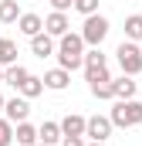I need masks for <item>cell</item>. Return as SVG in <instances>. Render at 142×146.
<instances>
[{
  "mask_svg": "<svg viewBox=\"0 0 142 146\" xmlns=\"http://www.w3.org/2000/svg\"><path fill=\"white\" fill-rule=\"evenodd\" d=\"M54 54H58V68H64V72L81 68V58H85V41H81V34H71V31L61 34Z\"/></svg>",
  "mask_w": 142,
  "mask_h": 146,
  "instance_id": "6da1fadb",
  "label": "cell"
},
{
  "mask_svg": "<svg viewBox=\"0 0 142 146\" xmlns=\"http://www.w3.org/2000/svg\"><path fill=\"white\" fill-rule=\"evenodd\" d=\"M112 126L118 129H132V126H142V102L135 99H115V109H112Z\"/></svg>",
  "mask_w": 142,
  "mask_h": 146,
  "instance_id": "7a4b0ae2",
  "label": "cell"
},
{
  "mask_svg": "<svg viewBox=\"0 0 142 146\" xmlns=\"http://www.w3.org/2000/svg\"><path fill=\"white\" fill-rule=\"evenodd\" d=\"M115 58H118V68H122V75H135L142 72V48L135 44V41H122L118 44V51H115Z\"/></svg>",
  "mask_w": 142,
  "mask_h": 146,
  "instance_id": "3957f363",
  "label": "cell"
},
{
  "mask_svg": "<svg viewBox=\"0 0 142 146\" xmlns=\"http://www.w3.org/2000/svg\"><path fill=\"white\" fill-rule=\"evenodd\" d=\"M108 31H112L108 17H102V14H88V17H85V24H81V41H85V44H91V48H98V44L108 37Z\"/></svg>",
  "mask_w": 142,
  "mask_h": 146,
  "instance_id": "277c9868",
  "label": "cell"
},
{
  "mask_svg": "<svg viewBox=\"0 0 142 146\" xmlns=\"http://www.w3.org/2000/svg\"><path fill=\"white\" fill-rule=\"evenodd\" d=\"M112 119L108 115H91V119H85V136H91L95 143H105L108 136H112Z\"/></svg>",
  "mask_w": 142,
  "mask_h": 146,
  "instance_id": "5b68a950",
  "label": "cell"
},
{
  "mask_svg": "<svg viewBox=\"0 0 142 146\" xmlns=\"http://www.w3.org/2000/svg\"><path fill=\"white\" fill-rule=\"evenodd\" d=\"M27 115H31V102H27L24 95H14V99L3 102V119H7V122L17 126V122H24Z\"/></svg>",
  "mask_w": 142,
  "mask_h": 146,
  "instance_id": "8992f818",
  "label": "cell"
},
{
  "mask_svg": "<svg viewBox=\"0 0 142 146\" xmlns=\"http://www.w3.org/2000/svg\"><path fill=\"white\" fill-rule=\"evenodd\" d=\"M68 27H71V21H68V14H61V10H51L44 17V34H51V37L68 34Z\"/></svg>",
  "mask_w": 142,
  "mask_h": 146,
  "instance_id": "52a82bcc",
  "label": "cell"
},
{
  "mask_svg": "<svg viewBox=\"0 0 142 146\" xmlns=\"http://www.w3.org/2000/svg\"><path fill=\"white\" fill-rule=\"evenodd\" d=\"M17 31L24 37L41 34V31H44V17H41V14H20V17H17Z\"/></svg>",
  "mask_w": 142,
  "mask_h": 146,
  "instance_id": "ba28073f",
  "label": "cell"
},
{
  "mask_svg": "<svg viewBox=\"0 0 142 146\" xmlns=\"http://www.w3.org/2000/svg\"><path fill=\"white\" fill-rule=\"evenodd\" d=\"M44 88H51V92H61V88H68L71 82V72H64V68H51V72H44Z\"/></svg>",
  "mask_w": 142,
  "mask_h": 146,
  "instance_id": "9c48e42d",
  "label": "cell"
},
{
  "mask_svg": "<svg viewBox=\"0 0 142 146\" xmlns=\"http://www.w3.org/2000/svg\"><path fill=\"white\" fill-rule=\"evenodd\" d=\"M139 85L132 82V75H122V78H112V95L115 99H135Z\"/></svg>",
  "mask_w": 142,
  "mask_h": 146,
  "instance_id": "30bf717a",
  "label": "cell"
},
{
  "mask_svg": "<svg viewBox=\"0 0 142 146\" xmlns=\"http://www.w3.org/2000/svg\"><path fill=\"white\" fill-rule=\"evenodd\" d=\"M58 126H61V136H85V115L78 112H68Z\"/></svg>",
  "mask_w": 142,
  "mask_h": 146,
  "instance_id": "8fae6325",
  "label": "cell"
},
{
  "mask_svg": "<svg viewBox=\"0 0 142 146\" xmlns=\"http://www.w3.org/2000/svg\"><path fill=\"white\" fill-rule=\"evenodd\" d=\"M54 48H58V44H54V37L44 34V31L31 37V51H34L37 58H51V54H54Z\"/></svg>",
  "mask_w": 142,
  "mask_h": 146,
  "instance_id": "7c38bea8",
  "label": "cell"
},
{
  "mask_svg": "<svg viewBox=\"0 0 142 146\" xmlns=\"http://www.w3.org/2000/svg\"><path fill=\"white\" fill-rule=\"evenodd\" d=\"M37 143H44V146H54V143H61V126L58 122H41L37 126Z\"/></svg>",
  "mask_w": 142,
  "mask_h": 146,
  "instance_id": "4fadbf2b",
  "label": "cell"
},
{
  "mask_svg": "<svg viewBox=\"0 0 142 146\" xmlns=\"http://www.w3.org/2000/svg\"><path fill=\"white\" fill-rule=\"evenodd\" d=\"M14 139H17L20 146H34V143H37V129L24 119V122H17V126H14Z\"/></svg>",
  "mask_w": 142,
  "mask_h": 146,
  "instance_id": "5bb4252c",
  "label": "cell"
},
{
  "mask_svg": "<svg viewBox=\"0 0 142 146\" xmlns=\"http://www.w3.org/2000/svg\"><path fill=\"white\" fill-rule=\"evenodd\" d=\"M17 92H20V95H24V99L31 102V99H37V95L44 92V82H41L37 75H27V78L20 82V88H17Z\"/></svg>",
  "mask_w": 142,
  "mask_h": 146,
  "instance_id": "9a60e30c",
  "label": "cell"
},
{
  "mask_svg": "<svg viewBox=\"0 0 142 146\" xmlns=\"http://www.w3.org/2000/svg\"><path fill=\"white\" fill-rule=\"evenodd\" d=\"M27 75H31V72H27L24 65H17V61H14V65H7V68H3V82H7L10 88H20V82H24Z\"/></svg>",
  "mask_w": 142,
  "mask_h": 146,
  "instance_id": "2e32d148",
  "label": "cell"
},
{
  "mask_svg": "<svg viewBox=\"0 0 142 146\" xmlns=\"http://www.w3.org/2000/svg\"><path fill=\"white\" fill-rule=\"evenodd\" d=\"M81 65H85V75H91V72H98V68H105L108 61H105V54H102L98 48H91V51L81 58Z\"/></svg>",
  "mask_w": 142,
  "mask_h": 146,
  "instance_id": "e0dca14e",
  "label": "cell"
},
{
  "mask_svg": "<svg viewBox=\"0 0 142 146\" xmlns=\"http://www.w3.org/2000/svg\"><path fill=\"white\" fill-rule=\"evenodd\" d=\"M17 17H20L17 0H0V24H17Z\"/></svg>",
  "mask_w": 142,
  "mask_h": 146,
  "instance_id": "ac0fdd59",
  "label": "cell"
},
{
  "mask_svg": "<svg viewBox=\"0 0 142 146\" xmlns=\"http://www.w3.org/2000/svg\"><path fill=\"white\" fill-rule=\"evenodd\" d=\"M14 61H17V44L10 37H0V68H7Z\"/></svg>",
  "mask_w": 142,
  "mask_h": 146,
  "instance_id": "d6986e66",
  "label": "cell"
},
{
  "mask_svg": "<svg viewBox=\"0 0 142 146\" xmlns=\"http://www.w3.org/2000/svg\"><path fill=\"white\" fill-rule=\"evenodd\" d=\"M125 37L129 41H142V14H129L125 17Z\"/></svg>",
  "mask_w": 142,
  "mask_h": 146,
  "instance_id": "ffe728a7",
  "label": "cell"
},
{
  "mask_svg": "<svg viewBox=\"0 0 142 146\" xmlns=\"http://www.w3.org/2000/svg\"><path fill=\"white\" fill-rule=\"evenodd\" d=\"M88 88H91L95 99H115L112 95V82H88Z\"/></svg>",
  "mask_w": 142,
  "mask_h": 146,
  "instance_id": "44dd1931",
  "label": "cell"
},
{
  "mask_svg": "<svg viewBox=\"0 0 142 146\" xmlns=\"http://www.w3.org/2000/svg\"><path fill=\"white\" fill-rule=\"evenodd\" d=\"M71 10H78V14H85V17H88V14H98V0H74Z\"/></svg>",
  "mask_w": 142,
  "mask_h": 146,
  "instance_id": "7402d4cb",
  "label": "cell"
},
{
  "mask_svg": "<svg viewBox=\"0 0 142 146\" xmlns=\"http://www.w3.org/2000/svg\"><path fill=\"white\" fill-rule=\"evenodd\" d=\"M14 143V122L0 119V146H10Z\"/></svg>",
  "mask_w": 142,
  "mask_h": 146,
  "instance_id": "603a6c76",
  "label": "cell"
},
{
  "mask_svg": "<svg viewBox=\"0 0 142 146\" xmlns=\"http://www.w3.org/2000/svg\"><path fill=\"white\" fill-rule=\"evenodd\" d=\"M88 82H112V72H108V65H105V68H98V72H91V75H88Z\"/></svg>",
  "mask_w": 142,
  "mask_h": 146,
  "instance_id": "cb8c5ba5",
  "label": "cell"
},
{
  "mask_svg": "<svg viewBox=\"0 0 142 146\" xmlns=\"http://www.w3.org/2000/svg\"><path fill=\"white\" fill-rule=\"evenodd\" d=\"M51 7H54V10H61V14H68L71 7H74V0H51Z\"/></svg>",
  "mask_w": 142,
  "mask_h": 146,
  "instance_id": "d4e9b609",
  "label": "cell"
},
{
  "mask_svg": "<svg viewBox=\"0 0 142 146\" xmlns=\"http://www.w3.org/2000/svg\"><path fill=\"white\" fill-rule=\"evenodd\" d=\"M61 146H85V136H61Z\"/></svg>",
  "mask_w": 142,
  "mask_h": 146,
  "instance_id": "484cf974",
  "label": "cell"
},
{
  "mask_svg": "<svg viewBox=\"0 0 142 146\" xmlns=\"http://www.w3.org/2000/svg\"><path fill=\"white\" fill-rule=\"evenodd\" d=\"M85 146H105V143H95V139H91V143H85Z\"/></svg>",
  "mask_w": 142,
  "mask_h": 146,
  "instance_id": "4316f807",
  "label": "cell"
},
{
  "mask_svg": "<svg viewBox=\"0 0 142 146\" xmlns=\"http://www.w3.org/2000/svg\"><path fill=\"white\" fill-rule=\"evenodd\" d=\"M3 102H7V99H3V95H0V112H3Z\"/></svg>",
  "mask_w": 142,
  "mask_h": 146,
  "instance_id": "83f0119b",
  "label": "cell"
},
{
  "mask_svg": "<svg viewBox=\"0 0 142 146\" xmlns=\"http://www.w3.org/2000/svg\"><path fill=\"white\" fill-rule=\"evenodd\" d=\"M0 85H3V68H0Z\"/></svg>",
  "mask_w": 142,
  "mask_h": 146,
  "instance_id": "f1b7e54d",
  "label": "cell"
},
{
  "mask_svg": "<svg viewBox=\"0 0 142 146\" xmlns=\"http://www.w3.org/2000/svg\"><path fill=\"white\" fill-rule=\"evenodd\" d=\"M34 146H44V143H34Z\"/></svg>",
  "mask_w": 142,
  "mask_h": 146,
  "instance_id": "f546056e",
  "label": "cell"
},
{
  "mask_svg": "<svg viewBox=\"0 0 142 146\" xmlns=\"http://www.w3.org/2000/svg\"><path fill=\"white\" fill-rule=\"evenodd\" d=\"M139 48H142V44H139Z\"/></svg>",
  "mask_w": 142,
  "mask_h": 146,
  "instance_id": "4dcf8cb0",
  "label": "cell"
}]
</instances>
